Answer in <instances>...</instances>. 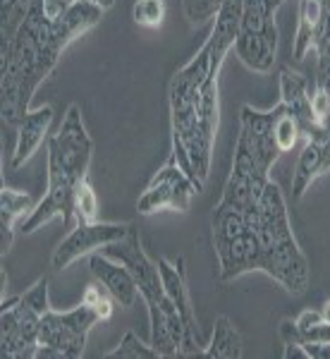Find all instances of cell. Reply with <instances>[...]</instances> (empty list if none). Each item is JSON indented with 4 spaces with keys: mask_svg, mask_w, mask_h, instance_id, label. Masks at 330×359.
<instances>
[{
    "mask_svg": "<svg viewBox=\"0 0 330 359\" xmlns=\"http://www.w3.org/2000/svg\"><path fill=\"white\" fill-rule=\"evenodd\" d=\"M321 318L330 323V299L328 302H323V306H321Z\"/></svg>",
    "mask_w": 330,
    "mask_h": 359,
    "instance_id": "4dcf8cb0",
    "label": "cell"
},
{
    "mask_svg": "<svg viewBox=\"0 0 330 359\" xmlns=\"http://www.w3.org/2000/svg\"><path fill=\"white\" fill-rule=\"evenodd\" d=\"M304 343H330V323L318 321L309 331H304Z\"/></svg>",
    "mask_w": 330,
    "mask_h": 359,
    "instance_id": "484cf974",
    "label": "cell"
},
{
    "mask_svg": "<svg viewBox=\"0 0 330 359\" xmlns=\"http://www.w3.org/2000/svg\"><path fill=\"white\" fill-rule=\"evenodd\" d=\"M323 43H330V0H299L294 60H304L311 48Z\"/></svg>",
    "mask_w": 330,
    "mask_h": 359,
    "instance_id": "4fadbf2b",
    "label": "cell"
},
{
    "mask_svg": "<svg viewBox=\"0 0 330 359\" xmlns=\"http://www.w3.org/2000/svg\"><path fill=\"white\" fill-rule=\"evenodd\" d=\"M225 0H182V13L189 25L199 27L208 20H216Z\"/></svg>",
    "mask_w": 330,
    "mask_h": 359,
    "instance_id": "603a6c76",
    "label": "cell"
},
{
    "mask_svg": "<svg viewBox=\"0 0 330 359\" xmlns=\"http://www.w3.org/2000/svg\"><path fill=\"white\" fill-rule=\"evenodd\" d=\"M199 192L201 189L194 184V180L179 168L175 158H170L151 177V182L146 184V189L139 196L137 211L142 216H151V213H158L163 208L184 213L189 211V204Z\"/></svg>",
    "mask_w": 330,
    "mask_h": 359,
    "instance_id": "9c48e42d",
    "label": "cell"
},
{
    "mask_svg": "<svg viewBox=\"0 0 330 359\" xmlns=\"http://www.w3.org/2000/svg\"><path fill=\"white\" fill-rule=\"evenodd\" d=\"M15 8H17V0H3V10H0V20H3V25H8L10 22Z\"/></svg>",
    "mask_w": 330,
    "mask_h": 359,
    "instance_id": "f546056e",
    "label": "cell"
},
{
    "mask_svg": "<svg viewBox=\"0 0 330 359\" xmlns=\"http://www.w3.org/2000/svg\"><path fill=\"white\" fill-rule=\"evenodd\" d=\"M277 335H280L282 345H292V343H304L302 328L297 326V321L292 318H282L280 326H277Z\"/></svg>",
    "mask_w": 330,
    "mask_h": 359,
    "instance_id": "d4e9b609",
    "label": "cell"
},
{
    "mask_svg": "<svg viewBox=\"0 0 330 359\" xmlns=\"http://www.w3.org/2000/svg\"><path fill=\"white\" fill-rule=\"evenodd\" d=\"M113 294H110L106 287L98 283V285H89L86 287V292H84V299L82 302H86L89 306H94V309L101 314V321H108L110 314H113Z\"/></svg>",
    "mask_w": 330,
    "mask_h": 359,
    "instance_id": "cb8c5ba5",
    "label": "cell"
},
{
    "mask_svg": "<svg viewBox=\"0 0 330 359\" xmlns=\"http://www.w3.org/2000/svg\"><path fill=\"white\" fill-rule=\"evenodd\" d=\"M311 91H314V86H311V82L304 74L294 72V69H289V67H285L280 72V103L299 120L304 139L323 142V139L328 137V132L314 115V108H311Z\"/></svg>",
    "mask_w": 330,
    "mask_h": 359,
    "instance_id": "7c38bea8",
    "label": "cell"
},
{
    "mask_svg": "<svg viewBox=\"0 0 330 359\" xmlns=\"http://www.w3.org/2000/svg\"><path fill=\"white\" fill-rule=\"evenodd\" d=\"M254 230L259 237V271L280 283L289 294L306 292L309 262L292 233L285 196L273 180L263 189Z\"/></svg>",
    "mask_w": 330,
    "mask_h": 359,
    "instance_id": "277c9868",
    "label": "cell"
},
{
    "mask_svg": "<svg viewBox=\"0 0 330 359\" xmlns=\"http://www.w3.org/2000/svg\"><path fill=\"white\" fill-rule=\"evenodd\" d=\"M326 175V163H323V147L321 142L314 139H306L302 154L297 158V168H294L292 175V196L294 199H302L306 189L311 187L316 177Z\"/></svg>",
    "mask_w": 330,
    "mask_h": 359,
    "instance_id": "e0dca14e",
    "label": "cell"
},
{
    "mask_svg": "<svg viewBox=\"0 0 330 359\" xmlns=\"http://www.w3.org/2000/svg\"><path fill=\"white\" fill-rule=\"evenodd\" d=\"M211 43H204L192 60L179 67L170 82V130L172 158L194 180L199 189L211 172L213 144L218 132V77Z\"/></svg>",
    "mask_w": 330,
    "mask_h": 359,
    "instance_id": "6da1fadb",
    "label": "cell"
},
{
    "mask_svg": "<svg viewBox=\"0 0 330 359\" xmlns=\"http://www.w3.org/2000/svg\"><path fill=\"white\" fill-rule=\"evenodd\" d=\"M294 321H297V326L302 328V333H304V331H309L311 326H316L318 321H323V318H321V311L306 309V311H302V314H299L297 318H294Z\"/></svg>",
    "mask_w": 330,
    "mask_h": 359,
    "instance_id": "4316f807",
    "label": "cell"
},
{
    "mask_svg": "<svg viewBox=\"0 0 330 359\" xmlns=\"http://www.w3.org/2000/svg\"><path fill=\"white\" fill-rule=\"evenodd\" d=\"M160 278H163V287L165 294L170 297V302L175 304L179 318H182V328H184V345L182 350L187 355H204V343H201V333H199V323L194 316V306L189 299V287H187V276H184V259L179 257L177 264L167 262L165 257H160L158 262Z\"/></svg>",
    "mask_w": 330,
    "mask_h": 359,
    "instance_id": "8fae6325",
    "label": "cell"
},
{
    "mask_svg": "<svg viewBox=\"0 0 330 359\" xmlns=\"http://www.w3.org/2000/svg\"><path fill=\"white\" fill-rule=\"evenodd\" d=\"M69 43L72 39L60 27V22L50 20L43 10V0H36L15 36L3 43L0 111L5 123L17 127L27 118L36 89L50 77Z\"/></svg>",
    "mask_w": 330,
    "mask_h": 359,
    "instance_id": "7a4b0ae2",
    "label": "cell"
},
{
    "mask_svg": "<svg viewBox=\"0 0 330 359\" xmlns=\"http://www.w3.org/2000/svg\"><path fill=\"white\" fill-rule=\"evenodd\" d=\"M245 352V340L242 333L235 328V323L228 316H218L216 326H213L211 343L206 345L204 355L208 359H240Z\"/></svg>",
    "mask_w": 330,
    "mask_h": 359,
    "instance_id": "ac0fdd59",
    "label": "cell"
},
{
    "mask_svg": "<svg viewBox=\"0 0 330 359\" xmlns=\"http://www.w3.org/2000/svg\"><path fill=\"white\" fill-rule=\"evenodd\" d=\"M98 216V199L91 187L89 177L79 184L77 194H74V221L77 223H94Z\"/></svg>",
    "mask_w": 330,
    "mask_h": 359,
    "instance_id": "44dd1931",
    "label": "cell"
},
{
    "mask_svg": "<svg viewBox=\"0 0 330 359\" xmlns=\"http://www.w3.org/2000/svg\"><path fill=\"white\" fill-rule=\"evenodd\" d=\"M89 269L96 280L113 294V299L123 306V309H130V306L137 302V297H139L137 280L125 264L115 262L113 257H108V254H103V252H94L91 254Z\"/></svg>",
    "mask_w": 330,
    "mask_h": 359,
    "instance_id": "5bb4252c",
    "label": "cell"
},
{
    "mask_svg": "<svg viewBox=\"0 0 330 359\" xmlns=\"http://www.w3.org/2000/svg\"><path fill=\"white\" fill-rule=\"evenodd\" d=\"M132 225L127 223H77L67 233L65 240L57 245L50 259L53 271H65L67 266H72L77 259L94 254L98 249H106L113 242H120L130 235Z\"/></svg>",
    "mask_w": 330,
    "mask_h": 359,
    "instance_id": "30bf717a",
    "label": "cell"
},
{
    "mask_svg": "<svg viewBox=\"0 0 330 359\" xmlns=\"http://www.w3.org/2000/svg\"><path fill=\"white\" fill-rule=\"evenodd\" d=\"M309 359H330V343H304Z\"/></svg>",
    "mask_w": 330,
    "mask_h": 359,
    "instance_id": "83f0119b",
    "label": "cell"
},
{
    "mask_svg": "<svg viewBox=\"0 0 330 359\" xmlns=\"http://www.w3.org/2000/svg\"><path fill=\"white\" fill-rule=\"evenodd\" d=\"M32 196L20 189L5 187L0 189V230H3V240H0V254H8L15 245V223L20 218H27L32 213Z\"/></svg>",
    "mask_w": 330,
    "mask_h": 359,
    "instance_id": "2e32d148",
    "label": "cell"
},
{
    "mask_svg": "<svg viewBox=\"0 0 330 359\" xmlns=\"http://www.w3.org/2000/svg\"><path fill=\"white\" fill-rule=\"evenodd\" d=\"M165 13H167L165 0H137L135 8H132V20H135L139 27L156 29L163 25Z\"/></svg>",
    "mask_w": 330,
    "mask_h": 359,
    "instance_id": "7402d4cb",
    "label": "cell"
},
{
    "mask_svg": "<svg viewBox=\"0 0 330 359\" xmlns=\"http://www.w3.org/2000/svg\"><path fill=\"white\" fill-rule=\"evenodd\" d=\"M101 321V314L82 302L69 311H53L43 314L39 328V345H46L57 352L60 359H79L84 355L86 338L91 328Z\"/></svg>",
    "mask_w": 330,
    "mask_h": 359,
    "instance_id": "52a82bcc",
    "label": "cell"
},
{
    "mask_svg": "<svg viewBox=\"0 0 330 359\" xmlns=\"http://www.w3.org/2000/svg\"><path fill=\"white\" fill-rule=\"evenodd\" d=\"M91 154H94V142L82 120V108L72 103L57 132L48 137V187L43 199L25 218L20 228L22 233L32 235L53 218H62L67 230L77 225L74 194L89 175Z\"/></svg>",
    "mask_w": 330,
    "mask_h": 359,
    "instance_id": "3957f363",
    "label": "cell"
},
{
    "mask_svg": "<svg viewBox=\"0 0 330 359\" xmlns=\"http://www.w3.org/2000/svg\"><path fill=\"white\" fill-rule=\"evenodd\" d=\"M43 311L36 309L25 294L3 299L0 311V352L8 359H34L39 347V328Z\"/></svg>",
    "mask_w": 330,
    "mask_h": 359,
    "instance_id": "ba28073f",
    "label": "cell"
},
{
    "mask_svg": "<svg viewBox=\"0 0 330 359\" xmlns=\"http://www.w3.org/2000/svg\"><path fill=\"white\" fill-rule=\"evenodd\" d=\"M302 137L304 135H302V125H299V120L294 118V115L289 113L285 106H282V113H280V118H277V123H275V142H277L280 154L292 151Z\"/></svg>",
    "mask_w": 330,
    "mask_h": 359,
    "instance_id": "ffe728a7",
    "label": "cell"
},
{
    "mask_svg": "<svg viewBox=\"0 0 330 359\" xmlns=\"http://www.w3.org/2000/svg\"><path fill=\"white\" fill-rule=\"evenodd\" d=\"M280 5V0H242V20L235 53L242 65L252 72L266 74L273 69L277 55L275 15Z\"/></svg>",
    "mask_w": 330,
    "mask_h": 359,
    "instance_id": "8992f818",
    "label": "cell"
},
{
    "mask_svg": "<svg viewBox=\"0 0 330 359\" xmlns=\"http://www.w3.org/2000/svg\"><path fill=\"white\" fill-rule=\"evenodd\" d=\"M101 252L113 257L115 262L125 264L127 269H130V273L135 276L139 294L144 297L146 309H149L151 345L158 350V355L160 357L179 355L184 345L182 318H179L175 304L170 302V297L165 294L158 264L146 257V252L142 249V242H139V235L135 230H130V235H127L125 240L113 242V245H108L106 249H101Z\"/></svg>",
    "mask_w": 330,
    "mask_h": 359,
    "instance_id": "5b68a950",
    "label": "cell"
},
{
    "mask_svg": "<svg viewBox=\"0 0 330 359\" xmlns=\"http://www.w3.org/2000/svg\"><path fill=\"white\" fill-rule=\"evenodd\" d=\"M106 357L108 359H158L160 355L151 343L146 345L135 331H127L123 335V340H120V345L113 347Z\"/></svg>",
    "mask_w": 330,
    "mask_h": 359,
    "instance_id": "d6986e66",
    "label": "cell"
},
{
    "mask_svg": "<svg viewBox=\"0 0 330 359\" xmlns=\"http://www.w3.org/2000/svg\"><path fill=\"white\" fill-rule=\"evenodd\" d=\"M53 123V108L41 106L36 111H29V115L17 125V144L13 154V168L25 165L36 149L43 144L46 135H48V127Z\"/></svg>",
    "mask_w": 330,
    "mask_h": 359,
    "instance_id": "9a60e30c",
    "label": "cell"
},
{
    "mask_svg": "<svg viewBox=\"0 0 330 359\" xmlns=\"http://www.w3.org/2000/svg\"><path fill=\"white\" fill-rule=\"evenodd\" d=\"M280 3H287V0H280Z\"/></svg>",
    "mask_w": 330,
    "mask_h": 359,
    "instance_id": "1f68e13d",
    "label": "cell"
},
{
    "mask_svg": "<svg viewBox=\"0 0 330 359\" xmlns=\"http://www.w3.org/2000/svg\"><path fill=\"white\" fill-rule=\"evenodd\" d=\"M282 357H285V359H309V355H306L304 343L285 345V352H282Z\"/></svg>",
    "mask_w": 330,
    "mask_h": 359,
    "instance_id": "f1b7e54d",
    "label": "cell"
}]
</instances>
